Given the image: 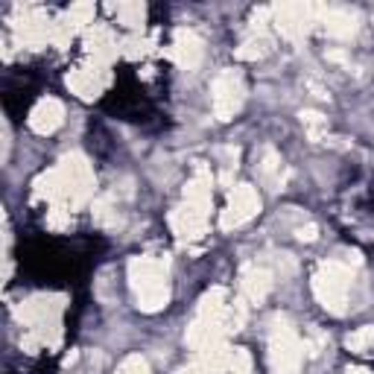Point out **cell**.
<instances>
[{
    "label": "cell",
    "mask_w": 374,
    "mask_h": 374,
    "mask_svg": "<svg viewBox=\"0 0 374 374\" xmlns=\"http://www.w3.org/2000/svg\"><path fill=\"white\" fill-rule=\"evenodd\" d=\"M354 374H366V371H354Z\"/></svg>",
    "instance_id": "4"
},
{
    "label": "cell",
    "mask_w": 374,
    "mask_h": 374,
    "mask_svg": "<svg viewBox=\"0 0 374 374\" xmlns=\"http://www.w3.org/2000/svg\"><path fill=\"white\" fill-rule=\"evenodd\" d=\"M228 210H231L234 222L248 219V217H252L255 210H257V199H255V193H252V190H237L234 199H231V205H228ZM231 217H228L226 222H231Z\"/></svg>",
    "instance_id": "2"
},
{
    "label": "cell",
    "mask_w": 374,
    "mask_h": 374,
    "mask_svg": "<svg viewBox=\"0 0 374 374\" xmlns=\"http://www.w3.org/2000/svg\"><path fill=\"white\" fill-rule=\"evenodd\" d=\"M348 345H351V348H371L374 345V328H366V331L354 333L351 339H348Z\"/></svg>",
    "instance_id": "3"
},
{
    "label": "cell",
    "mask_w": 374,
    "mask_h": 374,
    "mask_svg": "<svg viewBox=\"0 0 374 374\" xmlns=\"http://www.w3.org/2000/svg\"><path fill=\"white\" fill-rule=\"evenodd\" d=\"M61 123V106L56 99H44V103L32 111V126L39 132H53Z\"/></svg>",
    "instance_id": "1"
}]
</instances>
